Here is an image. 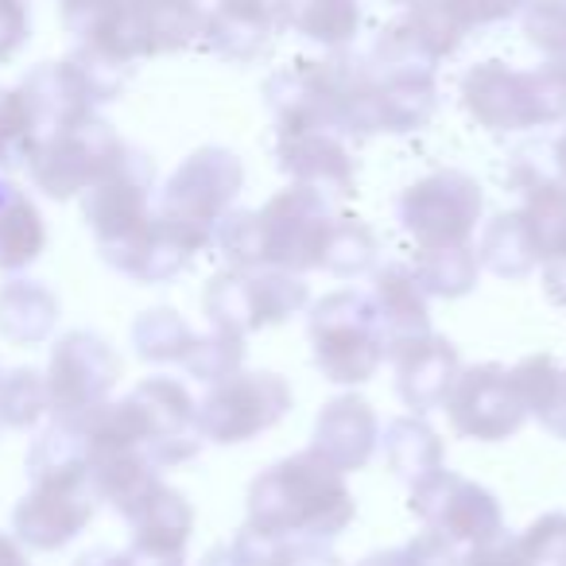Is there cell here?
Instances as JSON below:
<instances>
[{"label":"cell","instance_id":"cell-22","mask_svg":"<svg viewBox=\"0 0 566 566\" xmlns=\"http://www.w3.org/2000/svg\"><path fill=\"white\" fill-rule=\"evenodd\" d=\"M416 280L427 295H439V300H462L473 292L481 272V260L473 244H454V249H419L416 260Z\"/></svg>","mask_w":566,"mask_h":566},{"label":"cell","instance_id":"cell-10","mask_svg":"<svg viewBox=\"0 0 566 566\" xmlns=\"http://www.w3.org/2000/svg\"><path fill=\"white\" fill-rule=\"evenodd\" d=\"M411 512L458 551H470L504 532L501 501L485 485L447 470V465L411 485Z\"/></svg>","mask_w":566,"mask_h":566},{"label":"cell","instance_id":"cell-13","mask_svg":"<svg viewBox=\"0 0 566 566\" xmlns=\"http://www.w3.org/2000/svg\"><path fill=\"white\" fill-rule=\"evenodd\" d=\"M388 361L396 365V392H400V400L416 416L442 408L458 369H462L458 349L447 338H439V334H423V338L403 342V346H396L388 354Z\"/></svg>","mask_w":566,"mask_h":566},{"label":"cell","instance_id":"cell-5","mask_svg":"<svg viewBox=\"0 0 566 566\" xmlns=\"http://www.w3.org/2000/svg\"><path fill=\"white\" fill-rule=\"evenodd\" d=\"M315 365L331 385H365L388 361L385 331L365 292H331L307 315Z\"/></svg>","mask_w":566,"mask_h":566},{"label":"cell","instance_id":"cell-3","mask_svg":"<svg viewBox=\"0 0 566 566\" xmlns=\"http://www.w3.org/2000/svg\"><path fill=\"white\" fill-rule=\"evenodd\" d=\"M244 187V167L229 148H198L182 159L164 190V210H159V233L167 244L195 256L218 237L221 221L233 213V202Z\"/></svg>","mask_w":566,"mask_h":566},{"label":"cell","instance_id":"cell-2","mask_svg":"<svg viewBox=\"0 0 566 566\" xmlns=\"http://www.w3.org/2000/svg\"><path fill=\"white\" fill-rule=\"evenodd\" d=\"M334 226L338 218L331 210V198L315 187L292 182L260 210L229 213L213 241L237 268H275L303 275L326 264Z\"/></svg>","mask_w":566,"mask_h":566},{"label":"cell","instance_id":"cell-29","mask_svg":"<svg viewBox=\"0 0 566 566\" xmlns=\"http://www.w3.org/2000/svg\"><path fill=\"white\" fill-rule=\"evenodd\" d=\"M434 4L462 35H470L473 28L504 24L527 9V0H434Z\"/></svg>","mask_w":566,"mask_h":566},{"label":"cell","instance_id":"cell-17","mask_svg":"<svg viewBox=\"0 0 566 566\" xmlns=\"http://www.w3.org/2000/svg\"><path fill=\"white\" fill-rule=\"evenodd\" d=\"M206 28L198 0H136L133 17L125 20L120 35H125V51H175L190 43Z\"/></svg>","mask_w":566,"mask_h":566},{"label":"cell","instance_id":"cell-7","mask_svg":"<svg viewBox=\"0 0 566 566\" xmlns=\"http://www.w3.org/2000/svg\"><path fill=\"white\" fill-rule=\"evenodd\" d=\"M275 113V156L280 171L292 175L300 187H315L326 198H342L354 190L357 167L346 148V136L334 133L318 113L300 102H268Z\"/></svg>","mask_w":566,"mask_h":566},{"label":"cell","instance_id":"cell-26","mask_svg":"<svg viewBox=\"0 0 566 566\" xmlns=\"http://www.w3.org/2000/svg\"><path fill=\"white\" fill-rule=\"evenodd\" d=\"M520 17H524L527 43L539 48L547 63L566 71V0H527Z\"/></svg>","mask_w":566,"mask_h":566},{"label":"cell","instance_id":"cell-24","mask_svg":"<svg viewBox=\"0 0 566 566\" xmlns=\"http://www.w3.org/2000/svg\"><path fill=\"white\" fill-rule=\"evenodd\" d=\"M244 361V338L229 331H213L210 338H195V349L187 354L190 377L206 380V385H218V380L233 377Z\"/></svg>","mask_w":566,"mask_h":566},{"label":"cell","instance_id":"cell-19","mask_svg":"<svg viewBox=\"0 0 566 566\" xmlns=\"http://www.w3.org/2000/svg\"><path fill=\"white\" fill-rule=\"evenodd\" d=\"M380 447H385V458L392 465V473L408 485L431 478L447 465V450H442V439L423 423L419 416H403L392 419L380 434Z\"/></svg>","mask_w":566,"mask_h":566},{"label":"cell","instance_id":"cell-28","mask_svg":"<svg viewBox=\"0 0 566 566\" xmlns=\"http://www.w3.org/2000/svg\"><path fill=\"white\" fill-rule=\"evenodd\" d=\"M357 566H462V551L427 527V532H419L403 547L377 551V555L361 558Z\"/></svg>","mask_w":566,"mask_h":566},{"label":"cell","instance_id":"cell-12","mask_svg":"<svg viewBox=\"0 0 566 566\" xmlns=\"http://www.w3.org/2000/svg\"><path fill=\"white\" fill-rule=\"evenodd\" d=\"M377 447H380V419L369 400L349 392L323 403V411L315 419V439H311V450L318 458H326L334 470L354 473L369 465Z\"/></svg>","mask_w":566,"mask_h":566},{"label":"cell","instance_id":"cell-20","mask_svg":"<svg viewBox=\"0 0 566 566\" xmlns=\"http://www.w3.org/2000/svg\"><path fill=\"white\" fill-rule=\"evenodd\" d=\"M283 24L323 48H346L361 28L357 0H283Z\"/></svg>","mask_w":566,"mask_h":566},{"label":"cell","instance_id":"cell-30","mask_svg":"<svg viewBox=\"0 0 566 566\" xmlns=\"http://www.w3.org/2000/svg\"><path fill=\"white\" fill-rule=\"evenodd\" d=\"M462 566H539V551L527 527L520 535L501 532L496 539L462 551Z\"/></svg>","mask_w":566,"mask_h":566},{"label":"cell","instance_id":"cell-31","mask_svg":"<svg viewBox=\"0 0 566 566\" xmlns=\"http://www.w3.org/2000/svg\"><path fill=\"white\" fill-rule=\"evenodd\" d=\"M202 566H249V558H244L233 543H221V547H213L210 555L202 558Z\"/></svg>","mask_w":566,"mask_h":566},{"label":"cell","instance_id":"cell-33","mask_svg":"<svg viewBox=\"0 0 566 566\" xmlns=\"http://www.w3.org/2000/svg\"><path fill=\"white\" fill-rule=\"evenodd\" d=\"M392 4H419V0H392Z\"/></svg>","mask_w":566,"mask_h":566},{"label":"cell","instance_id":"cell-8","mask_svg":"<svg viewBox=\"0 0 566 566\" xmlns=\"http://www.w3.org/2000/svg\"><path fill=\"white\" fill-rule=\"evenodd\" d=\"M400 226L419 249H454L470 244L485 213V195L465 171H434L411 182L400 195Z\"/></svg>","mask_w":566,"mask_h":566},{"label":"cell","instance_id":"cell-1","mask_svg":"<svg viewBox=\"0 0 566 566\" xmlns=\"http://www.w3.org/2000/svg\"><path fill=\"white\" fill-rule=\"evenodd\" d=\"M357 516L346 473L315 450L268 465L249 485V520L241 535L252 543L283 539H338Z\"/></svg>","mask_w":566,"mask_h":566},{"label":"cell","instance_id":"cell-32","mask_svg":"<svg viewBox=\"0 0 566 566\" xmlns=\"http://www.w3.org/2000/svg\"><path fill=\"white\" fill-rule=\"evenodd\" d=\"M566 125V120H563ZM555 171H558V179L566 182V128H563V136L555 140Z\"/></svg>","mask_w":566,"mask_h":566},{"label":"cell","instance_id":"cell-9","mask_svg":"<svg viewBox=\"0 0 566 566\" xmlns=\"http://www.w3.org/2000/svg\"><path fill=\"white\" fill-rule=\"evenodd\" d=\"M295 403L292 385L280 373H244L218 380L202 403H198V434L218 447L256 439L260 431L280 423Z\"/></svg>","mask_w":566,"mask_h":566},{"label":"cell","instance_id":"cell-18","mask_svg":"<svg viewBox=\"0 0 566 566\" xmlns=\"http://www.w3.org/2000/svg\"><path fill=\"white\" fill-rule=\"evenodd\" d=\"M377 71V66H373ZM439 105L434 71H377L380 133H411L431 120Z\"/></svg>","mask_w":566,"mask_h":566},{"label":"cell","instance_id":"cell-21","mask_svg":"<svg viewBox=\"0 0 566 566\" xmlns=\"http://www.w3.org/2000/svg\"><path fill=\"white\" fill-rule=\"evenodd\" d=\"M478 260H481V268H489V272L501 275V280H524V275H532L535 268H539L532 241H527V229H524V221H520V210L496 213V218L489 221L478 244Z\"/></svg>","mask_w":566,"mask_h":566},{"label":"cell","instance_id":"cell-23","mask_svg":"<svg viewBox=\"0 0 566 566\" xmlns=\"http://www.w3.org/2000/svg\"><path fill=\"white\" fill-rule=\"evenodd\" d=\"M233 547L249 558V566H342L326 539H283V543H252L237 535Z\"/></svg>","mask_w":566,"mask_h":566},{"label":"cell","instance_id":"cell-15","mask_svg":"<svg viewBox=\"0 0 566 566\" xmlns=\"http://www.w3.org/2000/svg\"><path fill=\"white\" fill-rule=\"evenodd\" d=\"M427 300H431V295L419 287L411 268L385 264L373 272L369 303H373V311H377L380 331H385L388 354H392L396 346H403V342L431 334V307H427Z\"/></svg>","mask_w":566,"mask_h":566},{"label":"cell","instance_id":"cell-14","mask_svg":"<svg viewBox=\"0 0 566 566\" xmlns=\"http://www.w3.org/2000/svg\"><path fill=\"white\" fill-rule=\"evenodd\" d=\"M520 221H524L535 260H539L543 275H547V292L566 303V182L563 179L527 182Z\"/></svg>","mask_w":566,"mask_h":566},{"label":"cell","instance_id":"cell-16","mask_svg":"<svg viewBox=\"0 0 566 566\" xmlns=\"http://www.w3.org/2000/svg\"><path fill=\"white\" fill-rule=\"evenodd\" d=\"M283 24V0H218L206 20V40L221 59L249 63Z\"/></svg>","mask_w":566,"mask_h":566},{"label":"cell","instance_id":"cell-27","mask_svg":"<svg viewBox=\"0 0 566 566\" xmlns=\"http://www.w3.org/2000/svg\"><path fill=\"white\" fill-rule=\"evenodd\" d=\"M377 260V241L373 233L361 226V221H346L338 218L334 226V237H331V249H326V272L334 275H361L373 268Z\"/></svg>","mask_w":566,"mask_h":566},{"label":"cell","instance_id":"cell-11","mask_svg":"<svg viewBox=\"0 0 566 566\" xmlns=\"http://www.w3.org/2000/svg\"><path fill=\"white\" fill-rule=\"evenodd\" d=\"M442 408H447L450 427L462 439H478V442L512 439L527 423V408L520 400L516 385H512V373L493 361L458 369Z\"/></svg>","mask_w":566,"mask_h":566},{"label":"cell","instance_id":"cell-25","mask_svg":"<svg viewBox=\"0 0 566 566\" xmlns=\"http://www.w3.org/2000/svg\"><path fill=\"white\" fill-rule=\"evenodd\" d=\"M136 342L148 361H187V354L195 349V334L175 311H151L136 331Z\"/></svg>","mask_w":566,"mask_h":566},{"label":"cell","instance_id":"cell-6","mask_svg":"<svg viewBox=\"0 0 566 566\" xmlns=\"http://www.w3.org/2000/svg\"><path fill=\"white\" fill-rule=\"evenodd\" d=\"M307 300H311V292H307V283H303V275L275 272V268H237V272H221V275H213L202 295L213 331L241 334V338L300 315V311L307 307Z\"/></svg>","mask_w":566,"mask_h":566},{"label":"cell","instance_id":"cell-4","mask_svg":"<svg viewBox=\"0 0 566 566\" xmlns=\"http://www.w3.org/2000/svg\"><path fill=\"white\" fill-rule=\"evenodd\" d=\"M462 105L489 133H532L566 120V71L555 63L516 71L501 59L470 66Z\"/></svg>","mask_w":566,"mask_h":566}]
</instances>
